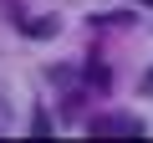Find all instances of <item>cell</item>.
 <instances>
[{
	"mask_svg": "<svg viewBox=\"0 0 153 143\" xmlns=\"http://www.w3.org/2000/svg\"><path fill=\"white\" fill-rule=\"evenodd\" d=\"M31 133H36V138H51V118L36 112V118H31Z\"/></svg>",
	"mask_w": 153,
	"mask_h": 143,
	"instance_id": "obj_3",
	"label": "cell"
},
{
	"mask_svg": "<svg viewBox=\"0 0 153 143\" xmlns=\"http://www.w3.org/2000/svg\"><path fill=\"white\" fill-rule=\"evenodd\" d=\"M87 133L92 138H143V123L133 112H102V118L87 123Z\"/></svg>",
	"mask_w": 153,
	"mask_h": 143,
	"instance_id": "obj_1",
	"label": "cell"
},
{
	"mask_svg": "<svg viewBox=\"0 0 153 143\" xmlns=\"http://www.w3.org/2000/svg\"><path fill=\"white\" fill-rule=\"evenodd\" d=\"M87 82H92L97 92H107V87H112V72H107L102 61H87Z\"/></svg>",
	"mask_w": 153,
	"mask_h": 143,
	"instance_id": "obj_2",
	"label": "cell"
}]
</instances>
